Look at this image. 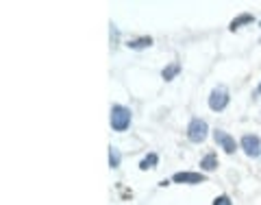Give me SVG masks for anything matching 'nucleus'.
I'll use <instances>...</instances> for the list:
<instances>
[{
  "label": "nucleus",
  "mask_w": 261,
  "mask_h": 205,
  "mask_svg": "<svg viewBox=\"0 0 261 205\" xmlns=\"http://www.w3.org/2000/svg\"><path fill=\"white\" fill-rule=\"evenodd\" d=\"M207 131H209L207 123L200 120V118H194L187 127V138L192 140V142H203V140L207 138Z\"/></svg>",
  "instance_id": "2"
},
{
  "label": "nucleus",
  "mask_w": 261,
  "mask_h": 205,
  "mask_svg": "<svg viewBox=\"0 0 261 205\" xmlns=\"http://www.w3.org/2000/svg\"><path fill=\"white\" fill-rule=\"evenodd\" d=\"M150 44H152L150 37H139V40H130V41H129V48H133V50H142V48H148Z\"/></svg>",
  "instance_id": "7"
},
{
  "label": "nucleus",
  "mask_w": 261,
  "mask_h": 205,
  "mask_svg": "<svg viewBox=\"0 0 261 205\" xmlns=\"http://www.w3.org/2000/svg\"><path fill=\"white\" fill-rule=\"evenodd\" d=\"M226 105H228V92L224 87H216V90L211 92V96H209V107H211L213 111H222Z\"/></svg>",
  "instance_id": "3"
},
{
  "label": "nucleus",
  "mask_w": 261,
  "mask_h": 205,
  "mask_svg": "<svg viewBox=\"0 0 261 205\" xmlns=\"http://www.w3.org/2000/svg\"><path fill=\"white\" fill-rule=\"evenodd\" d=\"M248 22H253V16L250 13H244V16H240V18H235V20L231 22V29L235 31V29H240L242 24H248Z\"/></svg>",
  "instance_id": "10"
},
{
  "label": "nucleus",
  "mask_w": 261,
  "mask_h": 205,
  "mask_svg": "<svg viewBox=\"0 0 261 205\" xmlns=\"http://www.w3.org/2000/svg\"><path fill=\"white\" fill-rule=\"evenodd\" d=\"M172 181H176V184H203L205 175H200V172H176Z\"/></svg>",
  "instance_id": "5"
},
{
  "label": "nucleus",
  "mask_w": 261,
  "mask_h": 205,
  "mask_svg": "<svg viewBox=\"0 0 261 205\" xmlns=\"http://www.w3.org/2000/svg\"><path fill=\"white\" fill-rule=\"evenodd\" d=\"M213 138H216V142L220 144L222 148H224L226 153H235V140H233L231 136H228V133H224V131H220V129H218L216 133H213Z\"/></svg>",
  "instance_id": "6"
},
{
  "label": "nucleus",
  "mask_w": 261,
  "mask_h": 205,
  "mask_svg": "<svg viewBox=\"0 0 261 205\" xmlns=\"http://www.w3.org/2000/svg\"><path fill=\"white\" fill-rule=\"evenodd\" d=\"M200 166H203V170H213L218 166V160H216V155H207L203 162H200Z\"/></svg>",
  "instance_id": "11"
},
{
  "label": "nucleus",
  "mask_w": 261,
  "mask_h": 205,
  "mask_svg": "<svg viewBox=\"0 0 261 205\" xmlns=\"http://www.w3.org/2000/svg\"><path fill=\"white\" fill-rule=\"evenodd\" d=\"M130 124V111L122 105H113L111 107V127L115 131H127V127Z\"/></svg>",
  "instance_id": "1"
},
{
  "label": "nucleus",
  "mask_w": 261,
  "mask_h": 205,
  "mask_svg": "<svg viewBox=\"0 0 261 205\" xmlns=\"http://www.w3.org/2000/svg\"><path fill=\"white\" fill-rule=\"evenodd\" d=\"M157 162H159V157H157L155 153H150V155H146V157H144V160H142V164H139V168H142V170L155 168V164H157Z\"/></svg>",
  "instance_id": "9"
},
{
  "label": "nucleus",
  "mask_w": 261,
  "mask_h": 205,
  "mask_svg": "<svg viewBox=\"0 0 261 205\" xmlns=\"http://www.w3.org/2000/svg\"><path fill=\"white\" fill-rule=\"evenodd\" d=\"M242 148L248 157H257L261 153V142L257 136H244L242 138Z\"/></svg>",
  "instance_id": "4"
},
{
  "label": "nucleus",
  "mask_w": 261,
  "mask_h": 205,
  "mask_svg": "<svg viewBox=\"0 0 261 205\" xmlns=\"http://www.w3.org/2000/svg\"><path fill=\"white\" fill-rule=\"evenodd\" d=\"M257 92H259V94H261V83H259V87H257Z\"/></svg>",
  "instance_id": "14"
},
{
  "label": "nucleus",
  "mask_w": 261,
  "mask_h": 205,
  "mask_svg": "<svg viewBox=\"0 0 261 205\" xmlns=\"http://www.w3.org/2000/svg\"><path fill=\"white\" fill-rule=\"evenodd\" d=\"M120 160H122L120 151H118V148H111V151H109V164H111V168H118V166H120Z\"/></svg>",
  "instance_id": "12"
},
{
  "label": "nucleus",
  "mask_w": 261,
  "mask_h": 205,
  "mask_svg": "<svg viewBox=\"0 0 261 205\" xmlns=\"http://www.w3.org/2000/svg\"><path fill=\"white\" fill-rule=\"evenodd\" d=\"M181 72V66L179 63H172V66H168V68H163V72H161V77L166 79V81H172V79L176 77V74Z\"/></svg>",
  "instance_id": "8"
},
{
  "label": "nucleus",
  "mask_w": 261,
  "mask_h": 205,
  "mask_svg": "<svg viewBox=\"0 0 261 205\" xmlns=\"http://www.w3.org/2000/svg\"><path fill=\"white\" fill-rule=\"evenodd\" d=\"M213 205H231V199L228 197H218L216 201H213Z\"/></svg>",
  "instance_id": "13"
}]
</instances>
